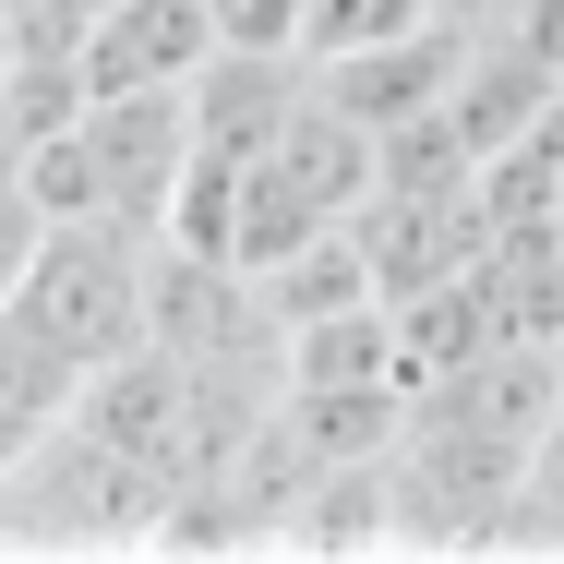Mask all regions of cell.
Segmentation results:
<instances>
[{
  "mask_svg": "<svg viewBox=\"0 0 564 564\" xmlns=\"http://www.w3.org/2000/svg\"><path fill=\"white\" fill-rule=\"evenodd\" d=\"M169 492H181V468L109 445V433L73 409L48 445L0 480V529H12V541H36V553H156Z\"/></svg>",
  "mask_w": 564,
  "mask_h": 564,
  "instance_id": "1",
  "label": "cell"
},
{
  "mask_svg": "<svg viewBox=\"0 0 564 564\" xmlns=\"http://www.w3.org/2000/svg\"><path fill=\"white\" fill-rule=\"evenodd\" d=\"M372 181H384V144L313 85L301 109L240 156V264H276V252H301L313 228H348L372 205Z\"/></svg>",
  "mask_w": 564,
  "mask_h": 564,
  "instance_id": "2",
  "label": "cell"
},
{
  "mask_svg": "<svg viewBox=\"0 0 564 564\" xmlns=\"http://www.w3.org/2000/svg\"><path fill=\"white\" fill-rule=\"evenodd\" d=\"M144 301H156V240H132L120 217H61L12 289V313L73 372H109L120 348H144Z\"/></svg>",
  "mask_w": 564,
  "mask_h": 564,
  "instance_id": "3",
  "label": "cell"
},
{
  "mask_svg": "<svg viewBox=\"0 0 564 564\" xmlns=\"http://www.w3.org/2000/svg\"><path fill=\"white\" fill-rule=\"evenodd\" d=\"M97 132V181H109V217L132 240H156L169 228V193H181V169H193V85H132V97H97L85 109Z\"/></svg>",
  "mask_w": 564,
  "mask_h": 564,
  "instance_id": "4",
  "label": "cell"
},
{
  "mask_svg": "<svg viewBox=\"0 0 564 564\" xmlns=\"http://www.w3.org/2000/svg\"><path fill=\"white\" fill-rule=\"evenodd\" d=\"M456 48H468V24H421V36H384V48H348V61H313V85L337 97L372 144L384 132H409V120H433L445 109V85H456Z\"/></svg>",
  "mask_w": 564,
  "mask_h": 564,
  "instance_id": "5",
  "label": "cell"
},
{
  "mask_svg": "<svg viewBox=\"0 0 564 564\" xmlns=\"http://www.w3.org/2000/svg\"><path fill=\"white\" fill-rule=\"evenodd\" d=\"M217 61V12L205 0H109L85 24V85L132 97V85H193Z\"/></svg>",
  "mask_w": 564,
  "mask_h": 564,
  "instance_id": "6",
  "label": "cell"
},
{
  "mask_svg": "<svg viewBox=\"0 0 564 564\" xmlns=\"http://www.w3.org/2000/svg\"><path fill=\"white\" fill-rule=\"evenodd\" d=\"M276 553H397V468L384 456H337L301 505H289V529H276Z\"/></svg>",
  "mask_w": 564,
  "mask_h": 564,
  "instance_id": "7",
  "label": "cell"
},
{
  "mask_svg": "<svg viewBox=\"0 0 564 564\" xmlns=\"http://www.w3.org/2000/svg\"><path fill=\"white\" fill-rule=\"evenodd\" d=\"M73 397H85V372H73L61 348L36 337L24 313H0V480H12L24 456L48 445L61 421H73Z\"/></svg>",
  "mask_w": 564,
  "mask_h": 564,
  "instance_id": "8",
  "label": "cell"
},
{
  "mask_svg": "<svg viewBox=\"0 0 564 564\" xmlns=\"http://www.w3.org/2000/svg\"><path fill=\"white\" fill-rule=\"evenodd\" d=\"M421 24H445V0H313L301 12V61H348V48L421 36Z\"/></svg>",
  "mask_w": 564,
  "mask_h": 564,
  "instance_id": "9",
  "label": "cell"
},
{
  "mask_svg": "<svg viewBox=\"0 0 564 564\" xmlns=\"http://www.w3.org/2000/svg\"><path fill=\"white\" fill-rule=\"evenodd\" d=\"M205 12H217V48H301L313 0H205Z\"/></svg>",
  "mask_w": 564,
  "mask_h": 564,
  "instance_id": "10",
  "label": "cell"
},
{
  "mask_svg": "<svg viewBox=\"0 0 564 564\" xmlns=\"http://www.w3.org/2000/svg\"><path fill=\"white\" fill-rule=\"evenodd\" d=\"M109 0H12L0 12V36H36V48H85V24H97Z\"/></svg>",
  "mask_w": 564,
  "mask_h": 564,
  "instance_id": "11",
  "label": "cell"
},
{
  "mask_svg": "<svg viewBox=\"0 0 564 564\" xmlns=\"http://www.w3.org/2000/svg\"><path fill=\"white\" fill-rule=\"evenodd\" d=\"M529 517H541V541L564 553V409L541 421V445H529Z\"/></svg>",
  "mask_w": 564,
  "mask_h": 564,
  "instance_id": "12",
  "label": "cell"
},
{
  "mask_svg": "<svg viewBox=\"0 0 564 564\" xmlns=\"http://www.w3.org/2000/svg\"><path fill=\"white\" fill-rule=\"evenodd\" d=\"M505 24H517V36H529V48H541V61H553V73H564V0H517Z\"/></svg>",
  "mask_w": 564,
  "mask_h": 564,
  "instance_id": "13",
  "label": "cell"
},
{
  "mask_svg": "<svg viewBox=\"0 0 564 564\" xmlns=\"http://www.w3.org/2000/svg\"><path fill=\"white\" fill-rule=\"evenodd\" d=\"M517 0H445V24H505Z\"/></svg>",
  "mask_w": 564,
  "mask_h": 564,
  "instance_id": "14",
  "label": "cell"
},
{
  "mask_svg": "<svg viewBox=\"0 0 564 564\" xmlns=\"http://www.w3.org/2000/svg\"><path fill=\"white\" fill-rule=\"evenodd\" d=\"M553 240H564V193H553Z\"/></svg>",
  "mask_w": 564,
  "mask_h": 564,
  "instance_id": "15",
  "label": "cell"
},
{
  "mask_svg": "<svg viewBox=\"0 0 564 564\" xmlns=\"http://www.w3.org/2000/svg\"><path fill=\"white\" fill-rule=\"evenodd\" d=\"M553 360H564V337H553Z\"/></svg>",
  "mask_w": 564,
  "mask_h": 564,
  "instance_id": "16",
  "label": "cell"
}]
</instances>
